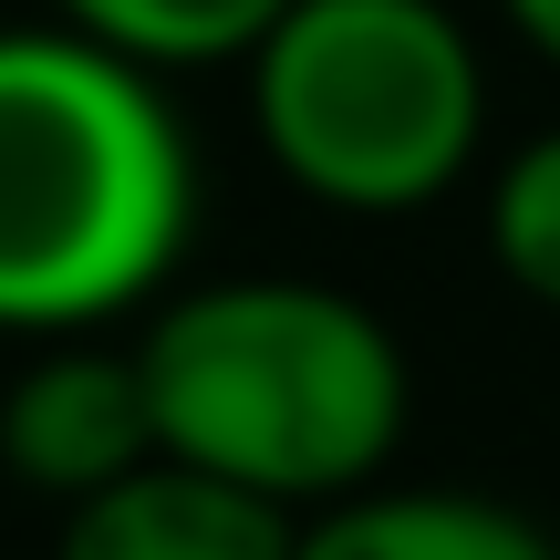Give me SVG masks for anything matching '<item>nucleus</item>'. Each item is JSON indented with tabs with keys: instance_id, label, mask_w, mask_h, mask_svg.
<instances>
[{
	"instance_id": "f03ea898",
	"label": "nucleus",
	"mask_w": 560,
	"mask_h": 560,
	"mask_svg": "<svg viewBox=\"0 0 560 560\" xmlns=\"http://www.w3.org/2000/svg\"><path fill=\"white\" fill-rule=\"evenodd\" d=\"M145 395H156V446L249 499L312 509L384 488L416 416L405 342L332 280H198L177 291L136 342Z\"/></svg>"
},
{
	"instance_id": "7ed1b4c3",
	"label": "nucleus",
	"mask_w": 560,
	"mask_h": 560,
	"mask_svg": "<svg viewBox=\"0 0 560 560\" xmlns=\"http://www.w3.org/2000/svg\"><path fill=\"white\" fill-rule=\"evenodd\" d=\"M270 166L342 219H416L478 166L488 62L446 0H291L249 52Z\"/></svg>"
},
{
	"instance_id": "0eeeda50",
	"label": "nucleus",
	"mask_w": 560,
	"mask_h": 560,
	"mask_svg": "<svg viewBox=\"0 0 560 560\" xmlns=\"http://www.w3.org/2000/svg\"><path fill=\"white\" fill-rule=\"evenodd\" d=\"M62 32L104 42V52L145 62V73H208V62H249L291 0H52Z\"/></svg>"
},
{
	"instance_id": "1a4fd4ad",
	"label": "nucleus",
	"mask_w": 560,
	"mask_h": 560,
	"mask_svg": "<svg viewBox=\"0 0 560 560\" xmlns=\"http://www.w3.org/2000/svg\"><path fill=\"white\" fill-rule=\"evenodd\" d=\"M499 11H509V32H520L540 62H560V0H499Z\"/></svg>"
},
{
	"instance_id": "423d86ee",
	"label": "nucleus",
	"mask_w": 560,
	"mask_h": 560,
	"mask_svg": "<svg viewBox=\"0 0 560 560\" xmlns=\"http://www.w3.org/2000/svg\"><path fill=\"white\" fill-rule=\"evenodd\" d=\"M291 560H560V540L478 488H363L312 509Z\"/></svg>"
},
{
	"instance_id": "6e6552de",
	"label": "nucleus",
	"mask_w": 560,
	"mask_h": 560,
	"mask_svg": "<svg viewBox=\"0 0 560 560\" xmlns=\"http://www.w3.org/2000/svg\"><path fill=\"white\" fill-rule=\"evenodd\" d=\"M488 249H499L509 291H529L540 312H560V125L529 136L520 156L488 177Z\"/></svg>"
},
{
	"instance_id": "20e7f679",
	"label": "nucleus",
	"mask_w": 560,
	"mask_h": 560,
	"mask_svg": "<svg viewBox=\"0 0 560 560\" xmlns=\"http://www.w3.org/2000/svg\"><path fill=\"white\" fill-rule=\"evenodd\" d=\"M156 446V395H145V363L115 342L73 332L42 342V363H21L11 395H0V467L32 478L42 499H94V488L136 478Z\"/></svg>"
},
{
	"instance_id": "f257e3e1",
	"label": "nucleus",
	"mask_w": 560,
	"mask_h": 560,
	"mask_svg": "<svg viewBox=\"0 0 560 560\" xmlns=\"http://www.w3.org/2000/svg\"><path fill=\"white\" fill-rule=\"evenodd\" d=\"M198 229V156L156 73L83 32H0V332L145 312Z\"/></svg>"
},
{
	"instance_id": "39448f33",
	"label": "nucleus",
	"mask_w": 560,
	"mask_h": 560,
	"mask_svg": "<svg viewBox=\"0 0 560 560\" xmlns=\"http://www.w3.org/2000/svg\"><path fill=\"white\" fill-rule=\"evenodd\" d=\"M301 520L187 457H145L136 478L62 509L52 560H291Z\"/></svg>"
}]
</instances>
